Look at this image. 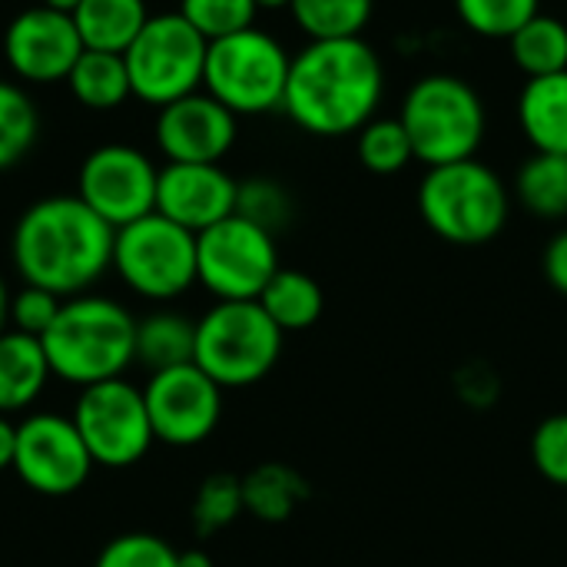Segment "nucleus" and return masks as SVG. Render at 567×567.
Instances as JSON below:
<instances>
[{"label":"nucleus","mask_w":567,"mask_h":567,"mask_svg":"<svg viewBox=\"0 0 567 567\" xmlns=\"http://www.w3.org/2000/svg\"><path fill=\"white\" fill-rule=\"evenodd\" d=\"M256 302L266 309V316L282 332L312 329L322 319V309H326L322 286L309 272H299V269H279Z\"/></svg>","instance_id":"obj_21"},{"label":"nucleus","mask_w":567,"mask_h":567,"mask_svg":"<svg viewBox=\"0 0 567 567\" xmlns=\"http://www.w3.org/2000/svg\"><path fill=\"white\" fill-rule=\"evenodd\" d=\"M256 0H183L179 13L213 43L249 30L256 20Z\"/></svg>","instance_id":"obj_32"},{"label":"nucleus","mask_w":567,"mask_h":567,"mask_svg":"<svg viewBox=\"0 0 567 567\" xmlns=\"http://www.w3.org/2000/svg\"><path fill=\"white\" fill-rule=\"evenodd\" d=\"M289 10L309 40L362 37L372 20V0H292Z\"/></svg>","instance_id":"obj_27"},{"label":"nucleus","mask_w":567,"mask_h":567,"mask_svg":"<svg viewBox=\"0 0 567 567\" xmlns=\"http://www.w3.org/2000/svg\"><path fill=\"white\" fill-rule=\"evenodd\" d=\"M113 269L143 299H176L196 276V233L150 213L113 236Z\"/></svg>","instance_id":"obj_9"},{"label":"nucleus","mask_w":567,"mask_h":567,"mask_svg":"<svg viewBox=\"0 0 567 567\" xmlns=\"http://www.w3.org/2000/svg\"><path fill=\"white\" fill-rule=\"evenodd\" d=\"M50 362L43 342L7 329L0 336V415L30 409L50 382Z\"/></svg>","instance_id":"obj_19"},{"label":"nucleus","mask_w":567,"mask_h":567,"mask_svg":"<svg viewBox=\"0 0 567 567\" xmlns=\"http://www.w3.org/2000/svg\"><path fill=\"white\" fill-rule=\"evenodd\" d=\"M359 159L369 173H379V176H392V173L405 169L415 159V153H412L402 120L399 116H372L359 130Z\"/></svg>","instance_id":"obj_28"},{"label":"nucleus","mask_w":567,"mask_h":567,"mask_svg":"<svg viewBox=\"0 0 567 567\" xmlns=\"http://www.w3.org/2000/svg\"><path fill=\"white\" fill-rule=\"evenodd\" d=\"M532 465L558 488H567V412L548 415L532 435Z\"/></svg>","instance_id":"obj_35"},{"label":"nucleus","mask_w":567,"mask_h":567,"mask_svg":"<svg viewBox=\"0 0 567 567\" xmlns=\"http://www.w3.org/2000/svg\"><path fill=\"white\" fill-rule=\"evenodd\" d=\"M399 120L409 133L415 159L429 169L472 159L485 140V103L478 90L455 73H429L412 83Z\"/></svg>","instance_id":"obj_5"},{"label":"nucleus","mask_w":567,"mask_h":567,"mask_svg":"<svg viewBox=\"0 0 567 567\" xmlns=\"http://www.w3.org/2000/svg\"><path fill=\"white\" fill-rule=\"evenodd\" d=\"M462 23L492 40H512L535 13L542 0H455Z\"/></svg>","instance_id":"obj_31"},{"label":"nucleus","mask_w":567,"mask_h":567,"mask_svg":"<svg viewBox=\"0 0 567 567\" xmlns=\"http://www.w3.org/2000/svg\"><path fill=\"white\" fill-rule=\"evenodd\" d=\"M385 66L362 37L309 40L292 56L282 110L312 136L359 133L379 110Z\"/></svg>","instance_id":"obj_1"},{"label":"nucleus","mask_w":567,"mask_h":567,"mask_svg":"<svg viewBox=\"0 0 567 567\" xmlns=\"http://www.w3.org/2000/svg\"><path fill=\"white\" fill-rule=\"evenodd\" d=\"M80 3H83V0H43V7L60 10V13H70V17H73V10H76Z\"/></svg>","instance_id":"obj_41"},{"label":"nucleus","mask_w":567,"mask_h":567,"mask_svg":"<svg viewBox=\"0 0 567 567\" xmlns=\"http://www.w3.org/2000/svg\"><path fill=\"white\" fill-rule=\"evenodd\" d=\"M63 299L40 289V286H23L17 296H10V326L23 336L43 339V332L53 326Z\"/></svg>","instance_id":"obj_36"},{"label":"nucleus","mask_w":567,"mask_h":567,"mask_svg":"<svg viewBox=\"0 0 567 567\" xmlns=\"http://www.w3.org/2000/svg\"><path fill=\"white\" fill-rule=\"evenodd\" d=\"M7 326H10V292L0 279V336L7 332Z\"/></svg>","instance_id":"obj_40"},{"label":"nucleus","mask_w":567,"mask_h":567,"mask_svg":"<svg viewBox=\"0 0 567 567\" xmlns=\"http://www.w3.org/2000/svg\"><path fill=\"white\" fill-rule=\"evenodd\" d=\"M13 472L30 492L43 498H66L86 485L93 455L73 419L40 412L17 425Z\"/></svg>","instance_id":"obj_12"},{"label":"nucleus","mask_w":567,"mask_h":567,"mask_svg":"<svg viewBox=\"0 0 567 567\" xmlns=\"http://www.w3.org/2000/svg\"><path fill=\"white\" fill-rule=\"evenodd\" d=\"M143 399L156 442L173 449H193L206 442L223 419V389L196 362L153 372Z\"/></svg>","instance_id":"obj_14"},{"label":"nucleus","mask_w":567,"mask_h":567,"mask_svg":"<svg viewBox=\"0 0 567 567\" xmlns=\"http://www.w3.org/2000/svg\"><path fill=\"white\" fill-rule=\"evenodd\" d=\"M73 425L83 435L93 465L103 468H130L156 442L143 389H133L123 379L80 389Z\"/></svg>","instance_id":"obj_11"},{"label":"nucleus","mask_w":567,"mask_h":567,"mask_svg":"<svg viewBox=\"0 0 567 567\" xmlns=\"http://www.w3.org/2000/svg\"><path fill=\"white\" fill-rule=\"evenodd\" d=\"M512 60L515 66L532 76H548L567 70V23L551 13H535L512 40Z\"/></svg>","instance_id":"obj_25"},{"label":"nucleus","mask_w":567,"mask_h":567,"mask_svg":"<svg viewBox=\"0 0 567 567\" xmlns=\"http://www.w3.org/2000/svg\"><path fill=\"white\" fill-rule=\"evenodd\" d=\"M243 502L249 515L276 525L292 518L296 508L309 502V482L282 462H266L243 478Z\"/></svg>","instance_id":"obj_23"},{"label":"nucleus","mask_w":567,"mask_h":567,"mask_svg":"<svg viewBox=\"0 0 567 567\" xmlns=\"http://www.w3.org/2000/svg\"><path fill=\"white\" fill-rule=\"evenodd\" d=\"M37 130L40 120L30 96L17 83L0 80V169H10L30 153Z\"/></svg>","instance_id":"obj_29"},{"label":"nucleus","mask_w":567,"mask_h":567,"mask_svg":"<svg viewBox=\"0 0 567 567\" xmlns=\"http://www.w3.org/2000/svg\"><path fill=\"white\" fill-rule=\"evenodd\" d=\"M83 40L70 13L50 7H30L17 13L3 33V53L17 76L27 83H56L66 80L73 63L83 53Z\"/></svg>","instance_id":"obj_15"},{"label":"nucleus","mask_w":567,"mask_h":567,"mask_svg":"<svg viewBox=\"0 0 567 567\" xmlns=\"http://www.w3.org/2000/svg\"><path fill=\"white\" fill-rule=\"evenodd\" d=\"M518 123L535 153L567 156V70L532 76L518 96Z\"/></svg>","instance_id":"obj_18"},{"label":"nucleus","mask_w":567,"mask_h":567,"mask_svg":"<svg viewBox=\"0 0 567 567\" xmlns=\"http://www.w3.org/2000/svg\"><path fill=\"white\" fill-rule=\"evenodd\" d=\"M146 20L150 13L143 0H83L73 10V23L83 47L103 53H126Z\"/></svg>","instance_id":"obj_20"},{"label":"nucleus","mask_w":567,"mask_h":567,"mask_svg":"<svg viewBox=\"0 0 567 567\" xmlns=\"http://www.w3.org/2000/svg\"><path fill=\"white\" fill-rule=\"evenodd\" d=\"M286 332L252 302H216L196 322V355L193 362L219 389H246L262 382L279 355Z\"/></svg>","instance_id":"obj_6"},{"label":"nucleus","mask_w":567,"mask_h":567,"mask_svg":"<svg viewBox=\"0 0 567 567\" xmlns=\"http://www.w3.org/2000/svg\"><path fill=\"white\" fill-rule=\"evenodd\" d=\"M13 452H17V425H10L0 415V472L13 468Z\"/></svg>","instance_id":"obj_38"},{"label":"nucleus","mask_w":567,"mask_h":567,"mask_svg":"<svg viewBox=\"0 0 567 567\" xmlns=\"http://www.w3.org/2000/svg\"><path fill=\"white\" fill-rule=\"evenodd\" d=\"M289 66L286 47L272 33L249 27L209 43L203 86L236 116H256L282 106Z\"/></svg>","instance_id":"obj_7"},{"label":"nucleus","mask_w":567,"mask_h":567,"mask_svg":"<svg viewBox=\"0 0 567 567\" xmlns=\"http://www.w3.org/2000/svg\"><path fill=\"white\" fill-rule=\"evenodd\" d=\"M512 196L505 179L482 159L432 166L419 186V213L425 226L455 246L492 243L508 223Z\"/></svg>","instance_id":"obj_4"},{"label":"nucleus","mask_w":567,"mask_h":567,"mask_svg":"<svg viewBox=\"0 0 567 567\" xmlns=\"http://www.w3.org/2000/svg\"><path fill=\"white\" fill-rule=\"evenodd\" d=\"M236 213L276 236L292 219V199H289V193L276 179L256 176V179L239 183Z\"/></svg>","instance_id":"obj_33"},{"label":"nucleus","mask_w":567,"mask_h":567,"mask_svg":"<svg viewBox=\"0 0 567 567\" xmlns=\"http://www.w3.org/2000/svg\"><path fill=\"white\" fill-rule=\"evenodd\" d=\"M116 229L80 196H50L33 203L13 229V266L27 286L60 299L80 296L113 266Z\"/></svg>","instance_id":"obj_2"},{"label":"nucleus","mask_w":567,"mask_h":567,"mask_svg":"<svg viewBox=\"0 0 567 567\" xmlns=\"http://www.w3.org/2000/svg\"><path fill=\"white\" fill-rule=\"evenodd\" d=\"M209 40L176 10L146 20L123 53L133 96L150 106L176 103L203 86Z\"/></svg>","instance_id":"obj_8"},{"label":"nucleus","mask_w":567,"mask_h":567,"mask_svg":"<svg viewBox=\"0 0 567 567\" xmlns=\"http://www.w3.org/2000/svg\"><path fill=\"white\" fill-rule=\"evenodd\" d=\"M93 567H179V551L146 532H130L103 545Z\"/></svg>","instance_id":"obj_34"},{"label":"nucleus","mask_w":567,"mask_h":567,"mask_svg":"<svg viewBox=\"0 0 567 567\" xmlns=\"http://www.w3.org/2000/svg\"><path fill=\"white\" fill-rule=\"evenodd\" d=\"M236 143V113L209 93L159 106L156 146L166 163H219Z\"/></svg>","instance_id":"obj_16"},{"label":"nucleus","mask_w":567,"mask_h":567,"mask_svg":"<svg viewBox=\"0 0 567 567\" xmlns=\"http://www.w3.org/2000/svg\"><path fill=\"white\" fill-rule=\"evenodd\" d=\"M542 269H545V279L555 292L567 296V229L555 233L551 243L545 246V256H542Z\"/></svg>","instance_id":"obj_37"},{"label":"nucleus","mask_w":567,"mask_h":567,"mask_svg":"<svg viewBox=\"0 0 567 567\" xmlns=\"http://www.w3.org/2000/svg\"><path fill=\"white\" fill-rule=\"evenodd\" d=\"M156 183L159 169L146 153L123 143H106L83 159L76 196L100 219L120 229L156 213Z\"/></svg>","instance_id":"obj_13"},{"label":"nucleus","mask_w":567,"mask_h":567,"mask_svg":"<svg viewBox=\"0 0 567 567\" xmlns=\"http://www.w3.org/2000/svg\"><path fill=\"white\" fill-rule=\"evenodd\" d=\"M243 512H246L243 478L219 472V475H209L193 498V528L199 538H209V535L229 528Z\"/></svg>","instance_id":"obj_30"},{"label":"nucleus","mask_w":567,"mask_h":567,"mask_svg":"<svg viewBox=\"0 0 567 567\" xmlns=\"http://www.w3.org/2000/svg\"><path fill=\"white\" fill-rule=\"evenodd\" d=\"M196 355V322L176 312H156L136 322V362L150 372L176 369Z\"/></svg>","instance_id":"obj_24"},{"label":"nucleus","mask_w":567,"mask_h":567,"mask_svg":"<svg viewBox=\"0 0 567 567\" xmlns=\"http://www.w3.org/2000/svg\"><path fill=\"white\" fill-rule=\"evenodd\" d=\"M276 236L239 213L196 236V276L219 302H252L279 272Z\"/></svg>","instance_id":"obj_10"},{"label":"nucleus","mask_w":567,"mask_h":567,"mask_svg":"<svg viewBox=\"0 0 567 567\" xmlns=\"http://www.w3.org/2000/svg\"><path fill=\"white\" fill-rule=\"evenodd\" d=\"M40 342L50 372L86 389L123 379V369L136 359V319L113 299L70 296Z\"/></svg>","instance_id":"obj_3"},{"label":"nucleus","mask_w":567,"mask_h":567,"mask_svg":"<svg viewBox=\"0 0 567 567\" xmlns=\"http://www.w3.org/2000/svg\"><path fill=\"white\" fill-rule=\"evenodd\" d=\"M179 567H213V558L203 548H189V551H179Z\"/></svg>","instance_id":"obj_39"},{"label":"nucleus","mask_w":567,"mask_h":567,"mask_svg":"<svg viewBox=\"0 0 567 567\" xmlns=\"http://www.w3.org/2000/svg\"><path fill=\"white\" fill-rule=\"evenodd\" d=\"M66 86L86 110H116L133 96L123 53L103 50H83L66 76Z\"/></svg>","instance_id":"obj_22"},{"label":"nucleus","mask_w":567,"mask_h":567,"mask_svg":"<svg viewBox=\"0 0 567 567\" xmlns=\"http://www.w3.org/2000/svg\"><path fill=\"white\" fill-rule=\"evenodd\" d=\"M239 183L219 163H166L156 183V213L189 233H206L236 213Z\"/></svg>","instance_id":"obj_17"},{"label":"nucleus","mask_w":567,"mask_h":567,"mask_svg":"<svg viewBox=\"0 0 567 567\" xmlns=\"http://www.w3.org/2000/svg\"><path fill=\"white\" fill-rule=\"evenodd\" d=\"M518 203L538 219H565L567 216V156L535 153L515 179Z\"/></svg>","instance_id":"obj_26"},{"label":"nucleus","mask_w":567,"mask_h":567,"mask_svg":"<svg viewBox=\"0 0 567 567\" xmlns=\"http://www.w3.org/2000/svg\"><path fill=\"white\" fill-rule=\"evenodd\" d=\"M292 0H256V7L259 10H282V7H289Z\"/></svg>","instance_id":"obj_42"}]
</instances>
